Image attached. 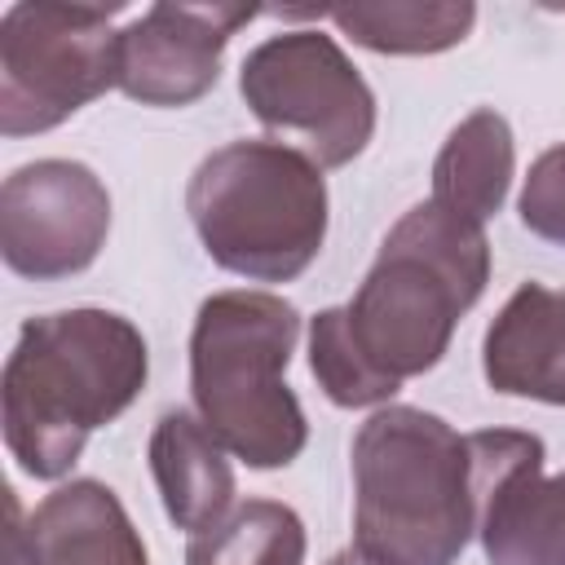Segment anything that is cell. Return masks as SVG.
Here are the masks:
<instances>
[{
	"instance_id": "obj_1",
	"label": "cell",
	"mask_w": 565,
	"mask_h": 565,
	"mask_svg": "<svg viewBox=\"0 0 565 565\" xmlns=\"http://www.w3.org/2000/svg\"><path fill=\"white\" fill-rule=\"evenodd\" d=\"M150 375L132 318L97 305L26 318L0 375L4 446L35 481H62L88 437L119 419Z\"/></svg>"
},
{
	"instance_id": "obj_2",
	"label": "cell",
	"mask_w": 565,
	"mask_h": 565,
	"mask_svg": "<svg viewBox=\"0 0 565 565\" xmlns=\"http://www.w3.org/2000/svg\"><path fill=\"white\" fill-rule=\"evenodd\" d=\"M353 547L375 565H455L477 534L472 446L424 406L353 433Z\"/></svg>"
},
{
	"instance_id": "obj_3",
	"label": "cell",
	"mask_w": 565,
	"mask_h": 565,
	"mask_svg": "<svg viewBox=\"0 0 565 565\" xmlns=\"http://www.w3.org/2000/svg\"><path fill=\"white\" fill-rule=\"evenodd\" d=\"M486 282V230L433 199L415 203L384 234L353 300L340 305L349 340L384 384L402 388L446 358L459 318L481 300Z\"/></svg>"
},
{
	"instance_id": "obj_4",
	"label": "cell",
	"mask_w": 565,
	"mask_h": 565,
	"mask_svg": "<svg viewBox=\"0 0 565 565\" xmlns=\"http://www.w3.org/2000/svg\"><path fill=\"white\" fill-rule=\"evenodd\" d=\"M296 340L300 309L274 291H216L194 313V411L207 433L256 472L287 468L309 441L305 406L282 380Z\"/></svg>"
},
{
	"instance_id": "obj_5",
	"label": "cell",
	"mask_w": 565,
	"mask_h": 565,
	"mask_svg": "<svg viewBox=\"0 0 565 565\" xmlns=\"http://www.w3.org/2000/svg\"><path fill=\"white\" fill-rule=\"evenodd\" d=\"M185 212L221 269L291 282L327 243V177L287 141H230L194 168Z\"/></svg>"
},
{
	"instance_id": "obj_6",
	"label": "cell",
	"mask_w": 565,
	"mask_h": 565,
	"mask_svg": "<svg viewBox=\"0 0 565 565\" xmlns=\"http://www.w3.org/2000/svg\"><path fill=\"white\" fill-rule=\"evenodd\" d=\"M124 4L18 0L0 18V132L35 137L66 124L79 106L119 88Z\"/></svg>"
},
{
	"instance_id": "obj_7",
	"label": "cell",
	"mask_w": 565,
	"mask_h": 565,
	"mask_svg": "<svg viewBox=\"0 0 565 565\" xmlns=\"http://www.w3.org/2000/svg\"><path fill=\"white\" fill-rule=\"evenodd\" d=\"M238 93L260 128L291 137L318 168L353 163L375 137V93L318 26L260 40L238 66Z\"/></svg>"
},
{
	"instance_id": "obj_8",
	"label": "cell",
	"mask_w": 565,
	"mask_h": 565,
	"mask_svg": "<svg viewBox=\"0 0 565 565\" xmlns=\"http://www.w3.org/2000/svg\"><path fill=\"white\" fill-rule=\"evenodd\" d=\"M110 234V194L79 159H35L0 185V256L18 278L84 274Z\"/></svg>"
},
{
	"instance_id": "obj_9",
	"label": "cell",
	"mask_w": 565,
	"mask_h": 565,
	"mask_svg": "<svg viewBox=\"0 0 565 565\" xmlns=\"http://www.w3.org/2000/svg\"><path fill=\"white\" fill-rule=\"evenodd\" d=\"M477 468V539L486 565H565V472L543 477V437L468 433Z\"/></svg>"
},
{
	"instance_id": "obj_10",
	"label": "cell",
	"mask_w": 565,
	"mask_h": 565,
	"mask_svg": "<svg viewBox=\"0 0 565 565\" xmlns=\"http://www.w3.org/2000/svg\"><path fill=\"white\" fill-rule=\"evenodd\" d=\"M265 9L159 0L119 31V88L141 106H190L212 93L225 44Z\"/></svg>"
},
{
	"instance_id": "obj_11",
	"label": "cell",
	"mask_w": 565,
	"mask_h": 565,
	"mask_svg": "<svg viewBox=\"0 0 565 565\" xmlns=\"http://www.w3.org/2000/svg\"><path fill=\"white\" fill-rule=\"evenodd\" d=\"M9 552L4 565H150L146 543L106 481L75 477L40 499V508L18 525V503L9 490Z\"/></svg>"
},
{
	"instance_id": "obj_12",
	"label": "cell",
	"mask_w": 565,
	"mask_h": 565,
	"mask_svg": "<svg viewBox=\"0 0 565 565\" xmlns=\"http://www.w3.org/2000/svg\"><path fill=\"white\" fill-rule=\"evenodd\" d=\"M481 371L494 393L565 406V291L521 282L486 327Z\"/></svg>"
},
{
	"instance_id": "obj_13",
	"label": "cell",
	"mask_w": 565,
	"mask_h": 565,
	"mask_svg": "<svg viewBox=\"0 0 565 565\" xmlns=\"http://www.w3.org/2000/svg\"><path fill=\"white\" fill-rule=\"evenodd\" d=\"M150 477L177 530L203 534L234 508V468L225 446L190 411H163L150 433Z\"/></svg>"
},
{
	"instance_id": "obj_14",
	"label": "cell",
	"mask_w": 565,
	"mask_h": 565,
	"mask_svg": "<svg viewBox=\"0 0 565 565\" xmlns=\"http://www.w3.org/2000/svg\"><path fill=\"white\" fill-rule=\"evenodd\" d=\"M512 172H516L512 124L494 106H477L450 128V137L433 159V203H441L463 221L486 225L503 207Z\"/></svg>"
},
{
	"instance_id": "obj_15",
	"label": "cell",
	"mask_w": 565,
	"mask_h": 565,
	"mask_svg": "<svg viewBox=\"0 0 565 565\" xmlns=\"http://www.w3.org/2000/svg\"><path fill=\"white\" fill-rule=\"evenodd\" d=\"M327 18L340 35L371 53L388 57H419V53H446L468 40L477 22L472 0H358V4H331Z\"/></svg>"
},
{
	"instance_id": "obj_16",
	"label": "cell",
	"mask_w": 565,
	"mask_h": 565,
	"mask_svg": "<svg viewBox=\"0 0 565 565\" xmlns=\"http://www.w3.org/2000/svg\"><path fill=\"white\" fill-rule=\"evenodd\" d=\"M309 539L296 508L278 499H243L212 530L190 534L185 565H305Z\"/></svg>"
},
{
	"instance_id": "obj_17",
	"label": "cell",
	"mask_w": 565,
	"mask_h": 565,
	"mask_svg": "<svg viewBox=\"0 0 565 565\" xmlns=\"http://www.w3.org/2000/svg\"><path fill=\"white\" fill-rule=\"evenodd\" d=\"M309 371H313L318 388L335 406H349V411L388 406V397L397 393L393 384H384L366 366V358L349 340V327H344V309L340 305H331V309H322V313L309 318Z\"/></svg>"
},
{
	"instance_id": "obj_18",
	"label": "cell",
	"mask_w": 565,
	"mask_h": 565,
	"mask_svg": "<svg viewBox=\"0 0 565 565\" xmlns=\"http://www.w3.org/2000/svg\"><path fill=\"white\" fill-rule=\"evenodd\" d=\"M516 212L534 238L565 247V146H552L530 163Z\"/></svg>"
},
{
	"instance_id": "obj_19",
	"label": "cell",
	"mask_w": 565,
	"mask_h": 565,
	"mask_svg": "<svg viewBox=\"0 0 565 565\" xmlns=\"http://www.w3.org/2000/svg\"><path fill=\"white\" fill-rule=\"evenodd\" d=\"M327 565H375V561H366V556H362L358 547H344V552H335V556H331Z\"/></svg>"
}]
</instances>
